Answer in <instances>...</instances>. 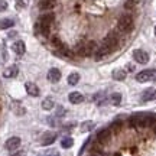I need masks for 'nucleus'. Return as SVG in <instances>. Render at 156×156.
<instances>
[{
	"label": "nucleus",
	"instance_id": "obj_1",
	"mask_svg": "<svg viewBox=\"0 0 156 156\" xmlns=\"http://www.w3.org/2000/svg\"><path fill=\"white\" fill-rule=\"evenodd\" d=\"M156 123V117L152 114H136L130 117V126L132 127H147Z\"/></svg>",
	"mask_w": 156,
	"mask_h": 156
},
{
	"label": "nucleus",
	"instance_id": "obj_2",
	"mask_svg": "<svg viewBox=\"0 0 156 156\" xmlns=\"http://www.w3.org/2000/svg\"><path fill=\"white\" fill-rule=\"evenodd\" d=\"M133 17L130 15H123L120 19H119V29L122 32H130L133 29Z\"/></svg>",
	"mask_w": 156,
	"mask_h": 156
},
{
	"label": "nucleus",
	"instance_id": "obj_3",
	"mask_svg": "<svg viewBox=\"0 0 156 156\" xmlns=\"http://www.w3.org/2000/svg\"><path fill=\"white\" fill-rule=\"evenodd\" d=\"M136 80L139 83H147V81H153L156 80V69H143L136 75Z\"/></svg>",
	"mask_w": 156,
	"mask_h": 156
},
{
	"label": "nucleus",
	"instance_id": "obj_4",
	"mask_svg": "<svg viewBox=\"0 0 156 156\" xmlns=\"http://www.w3.org/2000/svg\"><path fill=\"white\" fill-rule=\"evenodd\" d=\"M133 58H134V61H137L139 64H146V62L149 61V54L142 49H136L133 52Z\"/></svg>",
	"mask_w": 156,
	"mask_h": 156
},
{
	"label": "nucleus",
	"instance_id": "obj_5",
	"mask_svg": "<svg viewBox=\"0 0 156 156\" xmlns=\"http://www.w3.org/2000/svg\"><path fill=\"white\" fill-rule=\"evenodd\" d=\"M19 146H20V137H17V136H13L10 139H7L5 143V147L7 151H16Z\"/></svg>",
	"mask_w": 156,
	"mask_h": 156
},
{
	"label": "nucleus",
	"instance_id": "obj_6",
	"mask_svg": "<svg viewBox=\"0 0 156 156\" xmlns=\"http://www.w3.org/2000/svg\"><path fill=\"white\" fill-rule=\"evenodd\" d=\"M112 130L110 129H103L101 132H98V134H97V140L100 142V143H106L107 140L112 137Z\"/></svg>",
	"mask_w": 156,
	"mask_h": 156
},
{
	"label": "nucleus",
	"instance_id": "obj_7",
	"mask_svg": "<svg viewBox=\"0 0 156 156\" xmlns=\"http://www.w3.org/2000/svg\"><path fill=\"white\" fill-rule=\"evenodd\" d=\"M55 139H56V134L52 133V132H48V133H45L44 136H42L41 143H42V146H49L55 142Z\"/></svg>",
	"mask_w": 156,
	"mask_h": 156
},
{
	"label": "nucleus",
	"instance_id": "obj_8",
	"mask_svg": "<svg viewBox=\"0 0 156 156\" xmlns=\"http://www.w3.org/2000/svg\"><path fill=\"white\" fill-rule=\"evenodd\" d=\"M48 80L51 83H58L61 80V71L56 69V68H51L48 71Z\"/></svg>",
	"mask_w": 156,
	"mask_h": 156
},
{
	"label": "nucleus",
	"instance_id": "obj_9",
	"mask_svg": "<svg viewBox=\"0 0 156 156\" xmlns=\"http://www.w3.org/2000/svg\"><path fill=\"white\" fill-rule=\"evenodd\" d=\"M54 19H55V16H54L52 13H46V15H42V16H41L39 23H41L42 26H48V28H51V25H52V22H54Z\"/></svg>",
	"mask_w": 156,
	"mask_h": 156
},
{
	"label": "nucleus",
	"instance_id": "obj_10",
	"mask_svg": "<svg viewBox=\"0 0 156 156\" xmlns=\"http://www.w3.org/2000/svg\"><path fill=\"white\" fill-rule=\"evenodd\" d=\"M25 88H26V93L29 95H32V97H38L39 95V88L38 85L34 83H26L25 84Z\"/></svg>",
	"mask_w": 156,
	"mask_h": 156
},
{
	"label": "nucleus",
	"instance_id": "obj_11",
	"mask_svg": "<svg viewBox=\"0 0 156 156\" xmlns=\"http://www.w3.org/2000/svg\"><path fill=\"white\" fill-rule=\"evenodd\" d=\"M68 100H69V103H73V104H81L84 101V97L81 93L74 91V93H71V94L68 95Z\"/></svg>",
	"mask_w": 156,
	"mask_h": 156
},
{
	"label": "nucleus",
	"instance_id": "obj_12",
	"mask_svg": "<svg viewBox=\"0 0 156 156\" xmlns=\"http://www.w3.org/2000/svg\"><path fill=\"white\" fill-rule=\"evenodd\" d=\"M142 100L143 101L156 100V90L155 88H147L146 91H143V94H142Z\"/></svg>",
	"mask_w": 156,
	"mask_h": 156
},
{
	"label": "nucleus",
	"instance_id": "obj_13",
	"mask_svg": "<svg viewBox=\"0 0 156 156\" xmlns=\"http://www.w3.org/2000/svg\"><path fill=\"white\" fill-rule=\"evenodd\" d=\"M12 49L15 51V54H17V55H23L25 51H26V46H25L22 41H16L15 44L12 45Z\"/></svg>",
	"mask_w": 156,
	"mask_h": 156
},
{
	"label": "nucleus",
	"instance_id": "obj_14",
	"mask_svg": "<svg viewBox=\"0 0 156 156\" xmlns=\"http://www.w3.org/2000/svg\"><path fill=\"white\" fill-rule=\"evenodd\" d=\"M97 49H98V46H97V44H95L94 41H88V42H85V51H87V56L95 54V52H97Z\"/></svg>",
	"mask_w": 156,
	"mask_h": 156
},
{
	"label": "nucleus",
	"instance_id": "obj_15",
	"mask_svg": "<svg viewBox=\"0 0 156 156\" xmlns=\"http://www.w3.org/2000/svg\"><path fill=\"white\" fill-rule=\"evenodd\" d=\"M17 73H19V69H17L16 65H12V67L9 68H6L5 71H3V77L6 78H13V77H16Z\"/></svg>",
	"mask_w": 156,
	"mask_h": 156
},
{
	"label": "nucleus",
	"instance_id": "obj_16",
	"mask_svg": "<svg viewBox=\"0 0 156 156\" xmlns=\"http://www.w3.org/2000/svg\"><path fill=\"white\" fill-rule=\"evenodd\" d=\"M55 0H41V3H39V7L42 9V10H49L52 7H55Z\"/></svg>",
	"mask_w": 156,
	"mask_h": 156
},
{
	"label": "nucleus",
	"instance_id": "obj_17",
	"mask_svg": "<svg viewBox=\"0 0 156 156\" xmlns=\"http://www.w3.org/2000/svg\"><path fill=\"white\" fill-rule=\"evenodd\" d=\"M112 77L116 80V81H123L124 78H126V71H123V69H114L112 74Z\"/></svg>",
	"mask_w": 156,
	"mask_h": 156
},
{
	"label": "nucleus",
	"instance_id": "obj_18",
	"mask_svg": "<svg viewBox=\"0 0 156 156\" xmlns=\"http://www.w3.org/2000/svg\"><path fill=\"white\" fill-rule=\"evenodd\" d=\"M75 52H77L80 56H87V51H85V42H80V44L75 46Z\"/></svg>",
	"mask_w": 156,
	"mask_h": 156
},
{
	"label": "nucleus",
	"instance_id": "obj_19",
	"mask_svg": "<svg viewBox=\"0 0 156 156\" xmlns=\"http://www.w3.org/2000/svg\"><path fill=\"white\" fill-rule=\"evenodd\" d=\"M42 108L46 110V112L52 110V108H54V100H52V98H45V100L42 101Z\"/></svg>",
	"mask_w": 156,
	"mask_h": 156
},
{
	"label": "nucleus",
	"instance_id": "obj_20",
	"mask_svg": "<svg viewBox=\"0 0 156 156\" xmlns=\"http://www.w3.org/2000/svg\"><path fill=\"white\" fill-rule=\"evenodd\" d=\"M15 25V22L12 19H2L0 20V29H9Z\"/></svg>",
	"mask_w": 156,
	"mask_h": 156
},
{
	"label": "nucleus",
	"instance_id": "obj_21",
	"mask_svg": "<svg viewBox=\"0 0 156 156\" xmlns=\"http://www.w3.org/2000/svg\"><path fill=\"white\" fill-rule=\"evenodd\" d=\"M78 81H80V75H78L77 73L69 74V77H68V84H69V85H77Z\"/></svg>",
	"mask_w": 156,
	"mask_h": 156
},
{
	"label": "nucleus",
	"instance_id": "obj_22",
	"mask_svg": "<svg viewBox=\"0 0 156 156\" xmlns=\"http://www.w3.org/2000/svg\"><path fill=\"white\" fill-rule=\"evenodd\" d=\"M73 145H74V140L71 139V137H64V139L61 140V146L64 149H69Z\"/></svg>",
	"mask_w": 156,
	"mask_h": 156
},
{
	"label": "nucleus",
	"instance_id": "obj_23",
	"mask_svg": "<svg viewBox=\"0 0 156 156\" xmlns=\"http://www.w3.org/2000/svg\"><path fill=\"white\" fill-rule=\"evenodd\" d=\"M110 101H112L114 106H119V104L122 103V94H119V93H114V94H112V97H110Z\"/></svg>",
	"mask_w": 156,
	"mask_h": 156
},
{
	"label": "nucleus",
	"instance_id": "obj_24",
	"mask_svg": "<svg viewBox=\"0 0 156 156\" xmlns=\"http://www.w3.org/2000/svg\"><path fill=\"white\" fill-rule=\"evenodd\" d=\"M94 122H84L83 126H81V132H90V130L94 129Z\"/></svg>",
	"mask_w": 156,
	"mask_h": 156
},
{
	"label": "nucleus",
	"instance_id": "obj_25",
	"mask_svg": "<svg viewBox=\"0 0 156 156\" xmlns=\"http://www.w3.org/2000/svg\"><path fill=\"white\" fill-rule=\"evenodd\" d=\"M122 122H113L112 123V126H110V130L112 132H114V133H119L120 132V129H122Z\"/></svg>",
	"mask_w": 156,
	"mask_h": 156
},
{
	"label": "nucleus",
	"instance_id": "obj_26",
	"mask_svg": "<svg viewBox=\"0 0 156 156\" xmlns=\"http://www.w3.org/2000/svg\"><path fill=\"white\" fill-rule=\"evenodd\" d=\"M28 6V0H16V7L17 9H23Z\"/></svg>",
	"mask_w": 156,
	"mask_h": 156
},
{
	"label": "nucleus",
	"instance_id": "obj_27",
	"mask_svg": "<svg viewBox=\"0 0 156 156\" xmlns=\"http://www.w3.org/2000/svg\"><path fill=\"white\" fill-rule=\"evenodd\" d=\"M134 5H136V0H127V2H126V7H127V9L134 7Z\"/></svg>",
	"mask_w": 156,
	"mask_h": 156
},
{
	"label": "nucleus",
	"instance_id": "obj_28",
	"mask_svg": "<svg viewBox=\"0 0 156 156\" xmlns=\"http://www.w3.org/2000/svg\"><path fill=\"white\" fill-rule=\"evenodd\" d=\"M7 9V3H6L5 0H0V12H3Z\"/></svg>",
	"mask_w": 156,
	"mask_h": 156
},
{
	"label": "nucleus",
	"instance_id": "obj_29",
	"mask_svg": "<svg viewBox=\"0 0 156 156\" xmlns=\"http://www.w3.org/2000/svg\"><path fill=\"white\" fill-rule=\"evenodd\" d=\"M56 116L58 117H61V116H64V107H58V113H56Z\"/></svg>",
	"mask_w": 156,
	"mask_h": 156
},
{
	"label": "nucleus",
	"instance_id": "obj_30",
	"mask_svg": "<svg viewBox=\"0 0 156 156\" xmlns=\"http://www.w3.org/2000/svg\"><path fill=\"white\" fill-rule=\"evenodd\" d=\"M26 155V152L25 151H19V152H16V153H13V155H10V156H25Z\"/></svg>",
	"mask_w": 156,
	"mask_h": 156
},
{
	"label": "nucleus",
	"instance_id": "obj_31",
	"mask_svg": "<svg viewBox=\"0 0 156 156\" xmlns=\"http://www.w3.org/2000/svg\"><path fill=\"white\" fill-rule=\"evenodd\" d=\"M134 69V67L132 65V64H127V71H133Z\"/></svg>",
	"mask_w": 156,
	"mask_h": 156
},
{
	"label": "nucleus",
	"instance_id": "obj_32",
	"mask_svg": "<svg viewBox=\"0 0 156 156\" xmlns=\"http://www.w3.org/2000/svg\"><path fill=\"white\" fill-rule=\"evenodd\" d=\"M48 156H58V152H51Z\"/></svg>",
	"mask_w": 156,
	"mask_h": 156
},
{
	"label": "nucleus",
	"instance_id": "obj_33",
	"mask_svg": "<svg viewBox=\"0 0 156 156\" xmlns=\"http://www.w3.org/2000/svg\"><path fill=\"white\" fill-rule=\"evenodd\" d=\"M155 35H156V28H155Z\"/></svg>",
	"mask_w": 156,
	"mask_h": 156
},
{
	"label": "nucleus",
	"instance_id": "obj_34",
	"mask_svg": "<svg viewBox=\"0 0 156 156\" xmlns=\"http://www.w3.org/2000/svg\"><path fill=\"white\" fill-rule=\"evenodd\" d=\"M155 133H156V127H155Z\"/></svg>",
	"mask_w": 156,
	"mask_h": 156
}]
</instances>
